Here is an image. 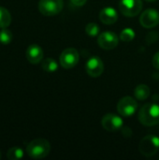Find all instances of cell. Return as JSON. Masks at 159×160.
Here are the masks:
<instances>
[{
  "label": "cell",
  "mask_w": 159,
  "mask_h": 160,
  "mask_svg": "<svg viewBox=\"0 0 159 160\" xmlns=\"http://www.w3.org/2000/svg\"><path fill=\"white\" fill-rule=\"evenodd\" d=\"M139 121L145 127H154L159 124V105L147 103L139 112Z\"/></svg>",
  "instance_id": "obj_1"
},
{
  "label": "cell",
  "mask_w": 159,
  "mask_h": 160,
  "mask_svg": "<svg viewBox=\"0 0 159 160\" xmlns=\"http://www.w3.org/2000/svg\"><path fill=\"white\" fill-rule=\"evenodd\" d=\"M51 151V144L45 139H35L26 146L27 155L34 159H41L46 158Z\"/></svg>",
  "instance_id": "obj_2"
},
{
  "label": "cell",
  "mask_w": 159,
  "mask_h": 160,
  "mask_svg": "<svg viewBox=\"0 0 159 160\" xmlns=\"http://www.w3.org/2000/svg\"><path fill=\"white\" fill-rule=\"evenodd\" d=\"M158 150L159 138L155 135H148L144 137L139 144V151L146 158L154 157Z\"/></svg>",
  "instance_id": "obj_3"
},
{
  "label": "cell",
  "mask_w": 159,
  "mask_h": 160,
  "mask_svg": "<svg viewBox=\"0 0 159 160\" xmlns=\"http://www.w3.org/2000/svg\"><path fill=\"white\" fill-rule=\"evenodd\" d=\"M63 0H39L38 10L44 16H54L63 9Z\"/></svg>",
  "instance_id": "obj_4"
},
{
  "label": "cell",
  "mask_w": 159,
  "mask_h": 160,
  "mask_svg": "<svg viewBox=\"0 0 159 160\" xmlns=\"http://www.w3.org/2000/svg\"><path fill=\"white\" fill-rule=\"evenodd\" d=\"M138 109V103L132 97H124L117 104V112L123 117H131Z\"/></svg>",
  "instance_id": "obj_5"
},
{
  "label": "cell",
  "mask_w": 159,
  "mask_h": 160,
  "mask_svg": "<svg viewBox=\"0 0 159 160\" xmlns=\"http://www.w3.org/2000/svg\"><path fill=\"white\" fill-rule=\"evenodd\" d=\"M119 8L123 15L127 17L137 16L142 8V0H121Z\"/></svg>",
  "instance_id": "obj_6"
},
{
  "label": "cell",
  "mask_w": 159,
  "mask_h": 160,
  "mask_svg": "<svg viewBox=\"0 0 159 160\" xmlns=\"http://www.w3.org/2000/svg\"><path fill=\"white\" fill-rule=\"evenodd\" d=\"M79 59L80 55L75 48H67L62 52L59 58V62L64 68L69 69L74 68L78 64Z\"/></svg>",
  "instance_id": "obj_7"
},
{
  "label": "cell",
  "mask_w": 159,
  "mask_h": 160,
  "mask_svg": "<svg viewBox=\"0 0 159 160\" xmlns=\"http://www.w3.org/2000/svg\"><path fill=\"white\" fill-rule=\"evenodd\" d=\"M103 128L109 132H116L123 128V119L114 113H108L101 120Z\"/></svg>",
  "instance_id": "obj_8"
},
{
  "label": "cell",
  "mask_w": 159,
  "mask_h": 160,
  "mask_svg": "<svg viewBox=\"0 0 159 160\" xmlns=\"http://www.w3.org/2000/svg\"><path fill=\"white\" fill-rule=\"evenodd\" d=\"M118 43L119 38L114 32L106 31L98 35L97 44L103 50H112L117 47Z\"/></svg>",
  "instance_id": "obj_9"
},
{
  "label": "cell",
  "mask_w": 159,
  "mask_h": 160,
  "mask_svg": "<svg viewBox=\"0 0 159 160\" xmlns=\"http://www.w3.org/2000/svg\"><path fill=\"white\" fill-rule=\"evenodd\" d=\"M140 22L144 28L156 27L159 23V12L155 8H148L144 10L141 15Z\"/></svg>",
  "instance_id": "obj_10"
},
{
  "label": "cell",
  "mask_w": 159,
  "mask_h": 160,
  "mask_svg": "<svg viewBox=\"0 0 159 160\" xmlns=\"http://www.w3.org/2000/svg\"><path fill=\"white\" fill-rule=\"evenodd\" d=\"M85 70L87 74L92 78L99 77L104 71L103 61L97 56H93L89 58V60L86 62L85 65Z\"/></svg>",
  "instance_id": "obj_11"
},
{
  "label": "cell",
  "mask_w": 159,
  "mask_h": 160,
  "mask_svg": "<svg viewBox=\"0 0 159 160\" xmlns=\"http://www.w3.org/2000/svg\"><path fill=\"white\" fill-rule=\"evenodd\" d=\"M25 55H26V59L28 60L29 63L36 65L42 61L44 52H43L42 48L39 45L32 44V45L28 46V48L26 49Z\"/></svg>",
  "instance_id": "obj_12"
},
{
  "label": "cell",
  "mask_w": 159,
  "mask_h": 160,
  "mask_svg": "<svg viewBox=\"0 0 159 160\" xmlns=\"http://www.w3.org/2000/svg\"><path fill=\"white\" fill-rule=\"evenodd\" d=\"M99 20L104 24H112V23L117 22V20H118V13L112 7L104 8L99 12Z\"/></svg>",
  "instance_id": "obj_13"
},
{
  "label": "cell",
  "mask_w": 159,
  "mask_h": 160,
  "mask_svg": "<svg viewBox=\"0 0 159 160\" xmlns=\"http://www.w3.org/2000/svg\"><path fill=\"white\" fill-rule=\"evenodd\" d=\"M150 93H151V90L146 84H139L134 90V95L136 98L141 101L147 99L150 96Z\"/></svg>",
  "instance_id": "obj_14"
},
{
  "label": "cell",
  "mask_w": 159,
  "mask_h": 160,
  "mask_svg": "<svg viewBox=\"0 0 159 160\" xmlns=\"http://www.w3.org/2000/svg\"><path fill=\"white\" fill-rule=\"evenodd\" d=\"M11 15L9 11L3 7H0V28H7L11 23Z\"/></svg>",
  "instance_id": "obj_15"
},
{
  "label": "cell",
  "mask_w": 159,
  "mask_h": 160,
  "mask_svg": "<svg viewBox=\"0 0 159 160\" xmlns=\"http://www.w3.org/2000/svg\"><path fill=\"white\" fill-rule=\"evenodd\" d=\"M41 68L44 71L52 73V72H55L58 69V64L52 58H46V59L42 60Z\"/></svg>",
  "instance_id": "obj_16"
},
{
  "label": "cell",
  "mask_w": 159,
  "mask_h": 160,
  "mask_svg": "<svg viewBox=\"0 0 159 160\" xmlns=\"http://www.w3.org/2000/svg\"><path fill=\"white\" fill-rule=\"evenodd\" d=\"M7 157L9 160L22 159L23 158V151L20 147H12L7 151Z\"/></svg>",
  "instance_id": "obj_17"
},
{
  "label": "cell",
  "mask_w": 159,
  "mask_h": 160,
  "mask_svg": "<svg viewBox=\"0 0 159 160\" xmlns=\"http://www.w3.org/2000/svg\"><path fill=\"white\" fill-rule=\"evenodd\" d=\"M12 38H13V35L11 31H9L7 28H2L0 30V43L4 45L9 44L12 41Z\"/></svg>",
  "instance_id": "obj_18"
},
{
  "label": "cell",
  "mask_w": 159,
  "mask_h": 160,
  "mask_svg": "<svg viewBox=\"0 0 159 160\" xmlns=\"http://www.w3.org/2000/svg\"><path fill=\"white\" fill-rule=\"evenodd\" d=\"M135 38V32L131 28H125L120 34V39L124 42L132 41Z\"/></svg>",
  "instance_id": "obj_19"
},
{
  "label": "cell",
  "mask_w": 159,
  "mask_h": 160,
  "mask_svg": "<svg viewBox=\"0 0 159 160\" xmlns=\"http://www.w3.org/2000/svg\"><path fill=\"white\" fill-rule=\"evenodd\" d=\"M99 26L96 22H89L85 26V32L89 37H97L99 34Z\"/></svg>",
  "instance_id": "obj_20"
},
{
  "label": "cell",
  "mask_w": 159,
  "mask_h": 160,
  "mask_svg": "<svg viewBox=\"0 0 159 160\" xmlns=\"http://www.w3.org/2000/svg\"><path fill=\"white\" fill-rule=\"evenodd\" d=\"M152 64H153V66H154L155 68H157V69L159 70V52H157L154 55L153 60H152Z\"/></svg>",
  "instance_id": "obj_21"
},
{
  "label": "cell",
  "mask_w": 159,
  "mask_h": 160,
  "mask_svg": "<svg viewBox=\"0 0 159 160\" xmlns=\"http://www.w3.org/2000/svg\"><path fill=\"white\" fill-rule=\"evenodd\" d=\"M86 1L87 0H70V2L76 7H82V6L85 5Z\"/></svg>",
  "instance_id": "obj_22"
},
{
  "label": "cell",
  "mask_w": 159,
  "mask_h": 160,
  "mask_svg": "<svg viewBox=\"0 0 159 160\" xmlns=\"http://www.w3.org/2000/svg\"><path fill=\"white\" fill-rule=\"evenodd\" d=\"M145 1H147V2H155L157 0H145Z\"/></svg>",
  "instance_id": "obj_23"
},
{
  "label": "cell",
  "mask_w": 159,
  "mask_h": 160,
  "mask_svg": "<svg viewBox=\"0 0 159 160\" xmlns=\"http://www.w3.org/2000/svg\"><path fill=\"white\" fill-rule=\"evenodd\" d=\"M0 159H1V151H0Z\"/></svg>",
  "instance_id": "obj_24"
}]
</instances>
